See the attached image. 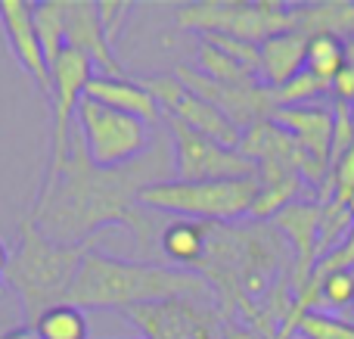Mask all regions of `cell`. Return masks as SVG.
I'll return each instance as SVG.
<instances>
[{
  "label": "cell",
  "instance_id": "6da1fadb",
  "mask_svg": "<svg viewBox=\"0 0 354 339\" xmlns=\"http://www.w3.org/2000/svg\"><path fill=\"white\" fill-rule=\"evenodd\" d=\"M171 178V137L159 134L140 159L122 168H97L75 131L66 165L47 174L28 221L59 246H84L100 228H109V224H128L137 240L147 243L149 224L137 212V196L143 187Z\"/></svg>",
  "mask_w": 354,
  "mask_h": 339
},
{
  "label": "cell",
  "instance_id": "7a4b0ae2",
  "mask_svg": "<svg viewBox=\"0 0 354 339\" xmlns=\"http://www.w3.org/2000/svg\"><path fill=\"white\" fill-rule=\"evenodd\" d=\"M208 284L196 271L183 268L143 265V262L112 259L103 253H87L81 259L78 277L68 290V305L87 309H112L124 311L134 305L168 302V299H189L205 293Z\"/></svg>",
  "mask_w": 354,
  "mask_h": 339
},
{
  "label": "cell",
  "instance_id": "3957f363",
  "mask_svg": "<svg viewBox=\"0 0 354 339\" xmlns=\"http://www.w3.org/2000/svg\"><path fill=\"white\" fill-rule=\"evenodd\" d=\"M87 255L84 246H59L47 240L35 224L25 218L19 230V249L3 271V280L19 293L25 311L37 318L53 305L68 302L75 277H78L81 259Z\"/></svg>",
  "mask_w": 354,
  "mask_h": 339
},
{
  "label": "cell",
  "instance_id": "277c9868",
  "mask_svg": "<svg viewBox=\"0 0 354 339\" xmlns=\"http://www.w3.org/2000/svg\"><path fill=\"white\" fill-rule=\"evenodd\" d=\"M261 181L258 174L233 181H159L140 190L137 203L162 215H180L202 224H230L245 218L255 203Z\"/></svg>",
  "mask_w": 354,
  "mask_h": 339
},
{
  "label": "cell",
  "instance_id": "5b68a950",
  "mask_svg": "<svg viewBox=\"0 0 354 339\" xmlns=\"http://www.w3.org/2000/svg\"><path fill=\"white\" fill-rule=\"evenodd\" d=\"M177 25L202 35H230L236 41L261 44L283 31H295V10L277 0H205L177 10Z\"/></svg>",
  "mask_w": 354,
  "mask_h": 339
},
{
  "label": "cell",
  "instance_id": "8992f818",
  "mask_svg": "<svg viewBox=\"0 0 354 339\" xmlns=\"http://www.w3.org/2000/svg\"><path fill=\"white\" fill-rule=\"evenodd\" d=\"M75 131L81 134V143L97 168H122L140 159L153 143L149 125L87 97H81L78 112H75Z\"/></svg>",
  "mask_w": 354,
  "mask_h": 339
},
{
  "label": "cell",
  "instance_id": "52a82bcc",
  "mask_svg": "<svg viewBox=\"0 0 354 339\" xmlns=\"http://www.w3.org/2000/svg\"><path fill=\"white\" fill-rule=\"evenodd\" d=\"M140 84L153 93V100L159 103L162 118H174V122L187 125L189 131L214 140L224 149H239L243 143V131L218 112L212 103H205L202 97H196L193 91L177 81V75H153V78H140Z\"/></svg>",
  "mask_w": 354,
  "mask_h": 339
},
{
  "label": "cell",
  "instance_id": "ba28073f",
  "mask_svg": "<svg viewBox=\"0 0 354 339\" xmlns=\"http://www.w3.org/2000/svg\"><path fill=\"white\" fill-rule=\"evenodd\" d=\"M93 78V66L84 53L66 47L59 59L50 66V109H53V147H50L47 174L59 172L68 159L75 134V112L84 97L87 81Z\"/></svg>",
  "mask_w": 354,
  "mask_h": 339
},
{
  "label": "cell",
  "instance_id": "9c48e42d",
  "mask_svg": "<svg viewBox=\"0 0 354 339\" xmlns=\"http://www.w3.org/2000/svg\"><path fill=\"white\" fill-rule=\"evenodd\" d=\"M174 143V178L177 181H233L258 174L255 165L239 149H224L214 140L189 131L187 125L168 118Z\"/></svg>",
  "mask_w": 354,
  "mask_h": 339
},
{
  "label": "cell",
  "instance_id": "30bf717a",
  "mask_svg": "<svg viewBox=\"0 0 354 339\" xmlns=\"http://www.w3.org/2000/svg\"><path fill=\"white\" fill-rule=\"evenodd\" d=\"M174 75L187 91H193L196 97H202L218 112H224L239 131H249L252 125L268 122L270 112H274L270 87H264L261 81H255V84H218V81L205 78L189 66H180Z\"/></svg>",
  "mask_w": 354,
  "mask_h": 339
},
{
  "label": "cell",
  "instance_id": "8fae6325",
  "mask_svg": "<svg viewBox=\"0 0 354 339\" xmlns=\"http://www.w3.org/2000/svg\"><path fill=\"white\" fill-rule=\"evenodd\" d=\"M324 203L317 199H295L286 209H280L270 218V228L286 234L292 246V296H301L317 265V228Z\"/></svg>",
  "mask_w": 354,
  "mask_h": 339
},
{
  "label": "cell",
  "instance_id": "7c38bea8",
  "mask_svg": "<svg viewBox=\"0 0 354 339\" xmlns=\"http://www.w3.org/2000/svg\"><path fill=\"white\" fill-rule=\"evenodd\" d=\"M270 122L292 134L305 159L314 165V172L326 181L330 174V143H333V109L330 106L305 103V106H280L270 112Z\"/></svg>",
  "mask_w": 354,
  "mask_h": 339
},
{
  "label": "cell",
  "instance_id": "4fadbf2b",
  "mask_svg": "<svg viewBox=\"0 0 354 339\" xmlns=\"http://www.w3.org/2000/svg\"><path fill=\"white\" fill-rule=\"evenodd\" d=\"M66 47L78 50L91 59L97 75L106 78H124L122 62L112 53V44L100 22V10L93 0H66Z\"/></svg>",
  "mask_w": 354,
  "mask_h": 339
},
{
  "label": "cell",
  "instance_id": "5bb4252c",
  "mask_svg": "<svg viewBox=\"0 0 354 339\" xmlns=\"http://www.w3.org/2000/svg\"><path fill=\"white\" fill-rule=\"evenodd\" d=\"M131 324L143 330L149 339H196L205 327H212V318L205 311H196L189 299H168V302L134 305L118 311Z\"/></svg>",
  "mask_w": 354,
  "mask_h": 339
},
{
  "label": "cell",
  "instance_id": "9a60e30c",
  "mask_svg": "<svg viewBox=\"0 0 354 339\" xmlns=\"http://www.w3.org/2000/svg\"><path fill=\"white\" fill-rule=\"evenodd\" d=\"M0 25L3 35L10 41L12 56L19 59V66L41 84V91L50 97V66L44 59L41 41L35 31V3L25 0H0Z\"/></svg>",
  "mask_w": 354,
  "mask_h": 339
},
{
  "label": "cell",
  "instance_id": "2e32d148",
  "mask_svg": "<svg viewBox=\"0 0 354 339\" xmlns=\"http://www.w3.org/2000/svg\"><path fill=\"white\" fill-rule=\"evenodd\" d=\"M84 97L93 100L100 106H109L115 112H124V116L140 118L143 125L156 128L162 118L159 103L153 100V93L140 84V81L131 78H106V75H93L84 87Z\"/></svg>",
  "mask_w": 354,
  "mask_h": 339
},
{
  "label": "cell",
  "instance_id": "e0dca14e",
  "mask_svg": "<svg viewBox=\"0 0 354 339\" xmlns=\"http://www.w3.org/2000/svg\"><path fill=\"white\" fill-rule=\"evenodd\" d=\"M305 44L308 37L299 31H283V35L261 41L258 44V56H261L258 81L264 87H280L289 78H295L305 68Z\"/></svg>",
  "mask_w": 354,
  "mask_h": 339
},
{
  "label": "cell",
  "instance_id": "ac0fdd59",
  "mask_svg": "<svg viewBox=\"0 0 354 339\" xmlns=\"http://www.w3.org/2000/svg\"><path fill=\"white\" fill-rule=\"evenodd\" d=\"M295 31L305 37L333 35L354 41V3H308L295 6Z\"/></svg>",
  "mask_w": 354,
  "mask_h": 339
},
{
  "label": "cell",
  "instance_id": "d6986e66",
  "mask_svg": "<svg viewBox=\"0 0 354 339\" xmlns=\"http://www.w3.org/2000/svg\"><path fill=\"white\" fill-rule=\"evenodd\" d=\"M208 230H212V224L177 218V221L168 224L159 237L162 253H165L171 262H177V265H183V271H187V268H196L202 259H205Z\"/></svg>",
  "mask_w": 354,
  "mask_h": 339
},
{
  "label": "cell",
  "instance_id": "ffe728a7",
  "mask_svg": "<svg viewBox=\"0 0 354 339\" xmlns=\"http://www.w3.org/2000/svg\"><path fill=\"white\" fill-rule=\"evenodd\" d=\"M35 31L41 41L44 59L53 66L66 50V0H41L35 3Z\"/></svg>",
  "mask_w": 354,
  "mask_h": 339
},
{
  "label": "cell",
  "instance_id": "44dd1931",
  "mask_svg": "<svg viewBox=\"0 0 354 339\" xmlns=\"http://www.w3.org/2000/svg\"><path fill=\"white\" fill-rule=\"evenodd\" d=\"M348 62V44L333 35H314L305 44V72L330 84L336 72Z\"/></svg>",
  "mask_w": 354,
  "mask_h": 339
},
{
  "label": "cell",
  "instance_id": "7402d4cb",
  "mask_svg": "<svg viewBox=\"0 0 354 339\" xmlns=\"http://www.w3.org/2000/svg\"><path fill=\"white\" fill-rule=\"evenodd\" d=\"M31 327H35L37 339H87L84 311L75 309V305H68V302L41 311Z\"/></svg>",
  "mask_w": 354,
  "mask_h": 339
},
{
  "label": "cell",
  "instance_id": "603a6c76",
  "mask_svg": "<svg viewBox=\"0 0 354 339\" xmlns=\"http://www.w3.org/2000/svg\"><path fill=\"white\" fill-rule=\"evenodd\" d=\"M196 66H199V75H205V78L218 81V84H255V75H249L239 62H233L227 53H221L218 47H212V44H202L199 47V59H196Z\"/></svg>",
  "mask_w": 354,
  "mask_h": 339
},
{
  "label": "cell",
  "instance_id": "cb8c5ba5",
  "mask_svg": "<svg viewBox=\"0 0 354 339\" xmlns=\"http://www.w3.org/2000/svg\"><path fill=\"white\" fill-rule=\"evenodd\" d=\"M354 230V215L348 205L342 203H326L320 212V228H317V259L339 246Z\"/></svg>",
  "mask_w": 354,
  "mask_h": 339
},
{
  "label": "cell",
  "instance_id": "d4e9b609",
  "mask_svg": "<svg viewBox=\"0 0 354 339\" xmlns=\"http://www.w3.org/2000/svg\"><path fill=\"white\" fill-rule=\"evenodd\" d=\"M301 187H305L301 178L283 181V184H261V190H258L255 203H252V209H249V218L252 221H268V218H274L280 209H286L289 203L299 199Z\"/></svg>",
  "mask_w": 354,
  "mask_h": 339
},
{
  "label": "cell",
  "instance_id": "484cf974",
  "mask_svg": "<svg viewBox=\"0 0 354 339\" xmlns=\"http://www.w3.org/2000/svg\"><path fill=\"white\" fill-rule=\"evenodd\" d=\"M354 199V143L351 149L342 156V159L336 162V165L330 168V174H326V181L320 184L317 190V203H342L348 205Z\"/></svg>",
  "mask_w": 354,
  "mask_h": 339
},
{
  "label": "cell",
  "instance_id": "4316f807",
  "mask_svg": "<svg viewBox=\"0 0 354 339\" xmlns=\"http://www.w3.org/2000/svg\"><path fill=\"white\" fill-rule=\"evenodd\" d=\"M330 91V84L320 78H314L311 72H305L301 68L295 78H289L286 84L280 87H270V97H274V109H280V106H305L311 103V100H317L320 93Z\"/></svg>",
  "mask_w": 354,
  "mask_h": 339
},
{
  "label": "cell",
  "instance_id": "83f0119b",
  "mask_svg": "<svg viewBox=\"0 0 354 339\" xmlns=\"http://www.w3.org/2000/svg\"><path fill=\"white\" fill-rule=\"evenodd\" d=\"M295 333H301L305 339H354V324L339 321L333 315H320V311H311L299 321Z\"/></svg>",
  "mask_w": 354,
  "mask_h": 339
},
{
  "label": "cell",
  "instance_id": "f1b7e54d",
  "mask_svg": "<svg viewBox=\"0 0 354 339\" xmlns=\"http://www.w3.org/2000/svg\"><path fill=\"white\" fill-rule=\"evenodd\" d=\"M354 143V112L348 103H333V143H330V168L342 159Z\"/></svg>",
  "mask_w": 354,
  "mask_h": 339
},
{
  "label": "cell",
  "instance_id": "f546056e",
  "mask_svg": "<svg viewBox=\"0 0 354 339\" xmlns=\"http://www.w3.org/2000/svg\"><path fill=\"white\" fill-rule=\"evenodd\" d=\"M354 268V230L339 243L333 253L320 255L317 265H314V274H330V271H351Z\"/></svg>",
  "mask_w": 354,
  "mask_h": 339
},
{
  "label": "cell",
  "instance_id": "4dcf8cb0",
  "mask_svg": "<svg viewBox=\"0 0 354 339\" xmlns=\"http://www.w3.org/2000/svg\"><path fill=\"white\" fill-rule=\"evenodd\" d=\"M97 10H100V22H103L106 37L112 44L118 37V31H122V25L128 22V12L134 10V3H128V0H103V3H97Z\"/></svg>",
  "mask_w": 354,
  "mask_h": 339
},
{
  "label": "cell",
  "instance_id": "1f68e13d",
  "mask_svg": "<svg viewBox=\"0 0 354 339\" xmlns=\"http://www.w3.org/2000/svg\"><path fill=\"white\" fill-rule=\"evenodd\" d=\"M0 339H37V333H35V327H16V330H10V333H3Z\"/></svg>",
  "mask_w": 354,
  "mask_h": 339
},
{
  "label": "cell",
  "instance_id": "d6a6232c",
  "mask_svg": "<svg viewBox=\"0 0 354 339\" xmlns=\"http://www.w3.org/2000/svg\"><path fill=\"white\" fill-rule=\"evenodd\" d=\"M6 265H10V255H6V249H3V243H0V277H3V271H6Z\"/></svg>",
  "mask_w": 354,
  "mask_h": 339
},
{
  "label": "cell",
  "instance_id": "836d02e7",
  "mask_svg": "<svg viewBox=\"0 0 354 339\" xmlns=\"http://www.w3.org/2000/svg\"><path fill=\"white\" fill-rule=\"evenodd\" d=\"M348 209H351V215H354V199H351V203H348Z\"/></svg>",
  "mask_w": 354,
  "mask_h": 339
},
{
  "label": "cell",
  "instance_id": "e575fe53",
  "mask_svg": "<svg viewBox=\"0 0 354 339\" xmlns=\"http://www.w3.org/2000/svg\"><path fill=\"white\" fill-rule=\"evenodd\" d=\"M351 309H354V305H351Z\"/></svg>",
  "mask_w": 354,
  "mask_h": 339
}]
</instances>
